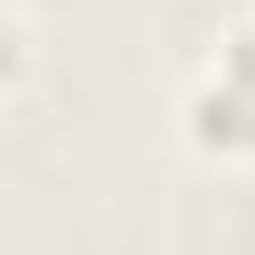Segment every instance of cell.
<instances>
[{"instance_id": "cell-1", "label": "cell", "mask_w": 255, "mask_h": 255, "mask_svg": "<svg viewBox=\"0 0 255 255\" xmlns=\"http://www.w3.org/2000/svg\"><path fill=\"white\" fill-rule=\"evenodd\" d=\"M191 137H201V146H228V155H255V27L228 37L219 73L191 91Z\"/></svg>"}]
</instances>
